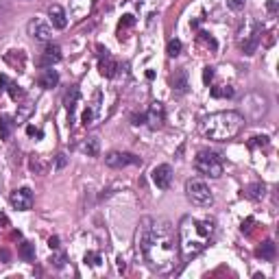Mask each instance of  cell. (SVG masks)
Here are the masks:
<instances>
[{"instance_id": "obj_15", "label": "cell", "mask_w": 279, "mask_h": 279, "mask_svg": "<svg viewBox=\"0 0 279 279\" xmlns=\"http://www.w3.org/2000/svg\"><path fill=\"white\" fill-rule=\"evenodd\" d=\"M61 59V48L57 46V44H46V48H44V55H42V59H40V63L42 65H46V68H50L53 63H57Z\"/></svg>"}, {"instance_id": "obj_34", "label": "cell", "mask_w": 279, "mask_h": 279, "mask_svg": "<svg viewBox=\"0 0 279 279\" xmlns=\"http://www.w3.org/2000/svg\"><path fill=\"white\" fill-rule=\"evenodd\" d=\"M9 83H11L9 79H7L5 75H0V94H3V92L7 90V85H9Z\"/></svg>"}, {"instance_id": "obj_29", "label": "cell", "mask_w": 279, "mask_h": 279, "mask_svg": "<svg viewBox=\"0 0 279 279\" xmlns=\"http://www.w3.org/2000/svg\"><path fill=\"white\" fill-rule=\"evenodd\" d=\"M65 164H68V155H65V153H59V155L55 157V168L61 170V168H65Z\"/></svg>"}, {"instance_id": "obj_13", "label": "cell", "mask_w": 279, "mask_h": 279, "mask_svg": "<svg viewBox=\"0 0 279 279\" xmlns=\"http://www.w3.org/2000/svg\"><path fill=\"white\" fill-rule=\"evenodd\" d=\"M94 0H70V13L75 20H83L90 16Z\"/></svg>"}, {"instance_id": "obj_3", "label": "cell", "mask_w": 279, "mask_h": 279, "mask_svg": "<svg viewBox=\"0 0 279 279\" xmlns=\"http://www.w3.org/2000/svg\"><path fill=\"white\" fill-rule=\"evenodd\" d=\"M245 127V118L238 112H218V114H210L207 118H203L199 124V131L216 142H225L231 140L240 133V129Z\"/></svg>"}, {"instance_id": "obj_26", "label": "cell", "mask_w": 279, "mask_h": 279, "mask_svg": "<svg viewBox=\"0 0 279 279\" xmlns=\"http://www.w3.org/2000/svg\"><path fill=\"white\" fill-rule=\"evenodd\" d=\"M181 48H183L181 40H170V42H168L166 53H168V57H170V59H175V57H179V55H181Z\"/></svg>"}, {"instance_id": "obj_24", "label": "cell", "mask_w": 279, "mask_h": 279, "mask_svg": "<svg viewBox=\"0 0 279 279\" xmlns=\"http://www.w3.org/2000/svg\"><path fill=\"white\" fill-rule=\"evenodd\" d=\"M135 5H137V9L142 11V13H146V16H151V13L157 9L159 0H135Z\"/></svg>"}, {"instance_id": "obj_2", "label": "cell", "mask_w": 279, "mask_h": 279, "mask_svg": "<svg viewBox=\"0 0 279 279\" xmlns=\"http://www.w3.org/2000/svg\"><path fill=\"white\" fill-rule=\"evenodd\" d=\"M214 220L196 218V216H183L179 223V255L183 262H190L196 255H201L210 242L214 240Z\"/></svg>"}, {"instance_id": "obj_31", "label": "cell", "mask_w": 279, "mask_h": 279, "mask_svg": "<svg viewBox=\"0 0 279 279\" xmlns=\"http://www.w3.org/2000/svg\"><path fill=\"white\" fill-rule=\"evenodd\" d=\"M227 5H229V9H233V11H240V9H245L247 0H227Z\"/></svg>"}, {"instance_id": "obj_27", "label": "cell", "mask_w": 279, "mask_h": 279, "mask_svg": "<svg viewBox=\"0 0 279 279\" xmlns=\"http://www.w3.org/2000/svg\"><path fill=\"white\" fill-rule=\"evenodd\" d=\"M9 94H11V98L13 100H18V98H24V90L18 85V83H9Z\"/></svg>"}, {"instance_id": "obj_16", "label": "cell", "mask_w": 279, "mask_h": 279, "mask_svg": "<svg viewBox=\"0 0 279 279\" xmlns=\"http://www.w3.org/2000/svg\"><path fill=\"white\" fill-rule=\"evenodd\" d=\"M48 20H50V24H53L55 28H65V26H68V16H65L63 7H59V5H53L48 9Z\"/></svg>"}, {"instance_id": "obj_6", "label": "cell", "mask_w": 279, "mask_h": 279, "mask_svg": "<svg viewBox=\"0 0 279 279\" xmlns=\"http://www.w3.org/2000/svg\"><path fill=\"white\" fill-rule=\"evenodd\" d=\"M26 33L31 35L35 42H50V38H53V28H50L48 22L42 20V18H35V20L28 22Z\"/></svg>"}, {"instance_id": "obj_18", "label": "cell", "mask_w": 279, "mask_h": 279, "mask_svg": "<svg viewBox=\"0 0 279 279\" xmlns=\"http://www.w3.org/2000/svg\"><path fill=\"white\" fill-rule=\"evenodd\" d=\"M77 98H79V90H77V87H70V92L65 94V109H68V118H70V124L75 122V109H77Z\"/></svg>"}, {"instance_id": "obj_30", "label": "cell", "mask_w": 279, "mask_h": 279, "mask_svg": "<svg viewBox=\"0 0 279 279\" xmlns=\"http://www.w3.org/2000/svg\"><path fill=\"white\" fill-rule=\"evenodd\" d=\"M85 264H90V266H98V264H100V255L98 253H87L85 255Z\"/></svg>"}, {"instance_id": "obj_22", "label": "cell", "mask_w": 279, "mask_h": 279, "mask_svg": "<svg viewBox=\"0 0 279 279\" xmlns=\"http://www.w3.org/2000/svg\"><path fill=\"white\" fill-rule=\"evenodd\" d=\"M18 253H20V258L24 262H33L35 260V245H31V242H22Z\"/></svg>"}, {"instance_id": "obj_9", "label": "cell", "mask_w": 279, "mask_h": 279, "mask_svg": "<svg viewBox=\"0 0 279 279\" xmlns=\"http://www.w3.org/2000/svg\"><path fill=\"white\" fill-rule=\"evenodd\" d=\"M98 50H100V59H98V70H100V75H102V77H107V79L116 77V70H118V63L114 61V57L109 55V50H107V48L98 46Z\"/></svg>"}, {"instance_id": "obj_28", "label": "cell", "mask_w": 279, "mask_h": 279, "mask_svg": "<svg viewBox=\"0 0 279 279\" xmlns=\"http://www.w3.org/2000/svg\"><path fill=\"white\" fill-rule=\"evenodd\" d=\"M50 264H53L55 268H63L65 266V253H55L53 258H50Z\"/></svg>"}, {"instance_id": "obj_14", "label": "cell", "mask_w": 279, "mask_h": 279, "mask_svg": "<svg viewBox=\"0 0 279 279\" xmlns=\"http://www.w3.org/2000/svg\"><path fill=\"white\" fill-rule=\"evenodd\" d=\"M170 85H172V92H175V94H186L188 87H190V83H188V72L183 70V68L175 70L172 75H170Z\"/></svg>"}, {"instance_id": "obj_20", "label": "cell", "mask_w": 279, "mask_h": 279, "mask_svg": "<svg viewBox=\"0 0 279 279\" xmlns=\"http://www.w3.org/2000/svg\"><path fill=\"white\" fill-rule=\"evenodd\" d=\"M81 151L87 153L90 157H96V155H98V151H100V140H98L96 135H90L83 144H81Z\"/></svg>"}, {"instance_id": "obj_36", "label": "cell", "mask_w": 279, "mask_h": 279, "mask_svg": "<svg viewBox=\"0 0 279 279\" xmlns=\"http://www.w3.org/2000/svg\"><path fill=\"white\" fill-rule=\"evenodd\" d=\"M48 245H50V249H55V251H57V249H59V238H57V236H55V238H50V240H48Z\"/></svg>"}, {"instance_id": "obj_23", "label": "cell", "mask_w": 279, "mask_h": 279, "mask_svg": "<svg viewBox=\"0 0 279 279\" xmlns=\"http://www.w3.org/2000/svg\"><path fill=\"white\" fill-rule=\"evenodd\" d=\"M264 192H266L264 183H251V186H247V190H245V194L249 199H262Z\"/></svg>"}, {"instance_id": "obj_5", "label": "cell", "mask_w": 279, "mask_h": 279, "mask_svg": "<svg viewBox=\"0 0 279 279\" xmlns=\"http://www.w3.org/2000/svg\"><path fill=\"white\" fill-rule=\"evenodd\" d=\"M186 196L190 203L196 207H212L214 205V194H212L210 186L201 179H188L186 181Z\"/></svg>"}, {"instance_id": "obj_10", "label": "cell", "mask_w": 279, "mask_h": 279, "mask_svg": "<svg viewBox=\"0 0 279 279\" xmlns=\"http://www.w3.org/2000/svg\"><path fill=\"white\" fill-rule=\"evenodd\" d=\"M151 177H153V183H155L159 190H168L170 188V183H172V168L168 164H161L153 170Z\"/></svg>"}, {"instance_id": "obj_32", "label": "cell", "mask_w": 279, "mask_h": 279, "mask_svg": "<svg viewBox=\"0 0 279 279\" xmlns=\"http://www.w3.org/2000/svg\"><path fill=\"white\" fill-rule=\"evenodd\" d=\"M26 133L31 135V137H38V140H42L44 137V133H42V129H38V127H33V124H28L26 127Z\"/></svg>"}, {"instance_id": "obj_17", "label": "cell", "mask_w": 279, "mask_h": 279, "mask_svg": "<svg viewBox=\"0 0 279 279\" xmlns=\"http://www.w3.org/2000/svg\"><path fill=\"white\" fill-rule=\"evenodd\" d=\"M38 83L44 90H53V87H57V83H59V75H57V70H53V65H50V68H46L40 75Z\"/></svg>"}, {"instance_id": "obj_12", "label": "cell", "mask_w": 279, "mask_h": 279, "mask_svg": "<svg viewBox=\"0 0 279 279\" xmlns=\"http://www.w3.org/2000/svg\"><path fill=\"white\" fill-rule=\"evenodd\" d=\"M260 33H262V26L253 22V31L249 35H245V40H242V44H240V48H242V53L245 55L255 53V48H258V44H260Z\"/></svg>"}, {"instance_id": "obj_8", "label": "cell", "mask_w": 279, "mask_h": 279, "mask_svg": "<svg viewBox=\"0 0 279 279\" xmlns=\"http://www.w3.org/2000/svg\"><path fill=\"white\" fill-rule=\"evenodd\" d=\"M9 201L11 205L16 210L20 212H26V210H31L33 207V192H31V188H20V190H13L11 196H9Z\"/></svg>"}, {"instance_id": "obj_21", "label": "cell", "mask_w": 279, "mask_h": 279, "mask_svg": "<svg viewBox=\"0 0 279 279\" xmlns=\"http://www.w3.org/2000/svg\"><path fill=\"white\" fill-rule=\"evenodd\" d=\"M275 253H277V249H275V242L273 240H266V242H262V247L258 249V258L262 260H275Z\"/></svg>"}, {"instance_id": "obj_33", "label": "cell", "mask_w": 279, "mask_h": 279, "mask_svg": "<svg viewBox=\"0 0 279 279\" xmlns=\"http://www.w3.org/2000/svg\"><path fill=\"white\" fill-rule=\"evenodd\" d=\"M212 79H214V68H205L203 70V81H205V83H210Z\"/></svg>"}, {"instance_id": "obj_11", "label": "cell", "mask_w": 279, "mask_h": 279, "mask_svg": "<svg viewBox=\"0 0 279 279\" xmlns=\"http://www.w3.org/2000/svg\"><path fill=\"white\" fill-rule=\"evenodd\" d=\"M146 116V124H149L151 129H159L161 127V122H164L166 118V112H164V105L161 102H151V107H149V112L144 114Z\"/></svg>"}, {"instance_id": "obj_4", "label": "cell", "mask_w": 279, "mask_h": 279, "mask_svg": "<svg viewBox=\"0 0 279 279\" xmlns=\"http://www.w3.org/2000/svg\"><path fill=\"white\" fill-rule=\"evenodd\" d=\"M194 168H196V172L199 175H203V177H212V179L223 177V170H225L223 159L212 151H201L199 155L194 157Z\"/></svg>"}, {"instance_id": "obj_1", "label": "cell", "mask_w": 279, "mask_h": 279, "mask_svg": "<svg viewBox=\"0 0 279 279\" xmlns=\"http://www.w3.org/2000/svg\"><path fill=\"white\" fill-rule=\"evenodd\" d=\"M137 253L142 255L153 273L166 275L175 270L179 260V238L175 233V227L164 218L146 216L140 220L135 233Z\"/></svg>"}, {"instance_id": "obj_35", "label": "cell", "mask_w": 279, "mask_h": 279, "mask_svg": "<svg viewBox=\"0 0 279 279\" xmlns=\"http://www.w3.org/2000/svg\"><path fill=\"white\" fill-rule=\"evenodd\" d=\"M144 122H146V116L144 114H140V116L135 114L133 116V124H135V127H137V124H144Z\"/></svg>"}, {"instance_id": "obj_19", "label": "cell", "mask_w": 279, "mask_h": 279, "mask_svg": "<svg viewBox=\"0 0 279 279\" xmlns=\"http://www.w3.org/2000/svg\"><path fill=\"white\" fill-rule=\"evenodd\" d=\"M13 129H16V120L11 116H0V140H9Z\"/></svg>"}, {"instance_id": "obj_25", "label": "cell", "mask_w": 279, "mask_h": 279, "mask_svg": "<svg viewBox=\"0 0 279 279\" xmlns=\"http://www.w3.org/2000/svg\"><path fill=\"white\" fill-rule=\"evenodd\" d=\"M212 96H214V98H229V96H233V87L231 85L212 87Z\"/></svg>"}, {"instance_id": "obj_7", "label": "cell", "mask_w": 279, "mask_h": 279, "mask_svg": "<svg viewBox=\"0 0 279 279\" xmlns=\"http://www.w3.org/2000/svg\"><path fill=\"white\" fill-rule=\"evenodd\" d=\"M105 164L109 168H124V166H137V164H142V161H140V157H135L133 153L112 151L105 155Z\"/></svg>"}]
</instances>
